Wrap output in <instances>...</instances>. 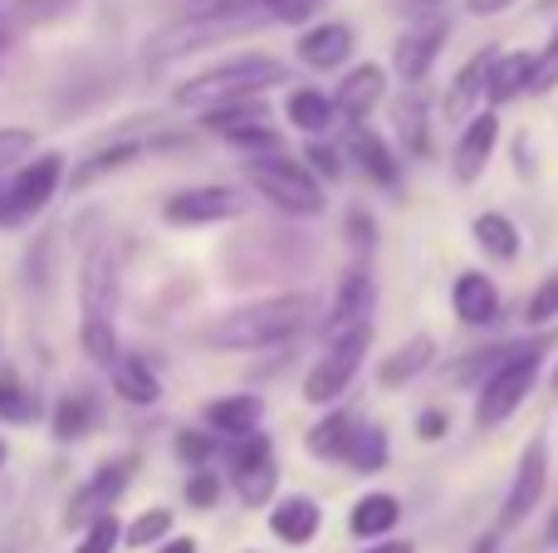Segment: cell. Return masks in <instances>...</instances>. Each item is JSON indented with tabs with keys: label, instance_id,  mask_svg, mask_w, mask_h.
I'll use <instances>...</instances> for the list:
<instances>
[{
	"label": "cell",
	"instance_id": "cell-21",
	"mask_svg": "<svg viewBox=\"0 0 558 553\" xmlns=\"http://www.w3.org/2000/svg\"><path fill=\"white\" fill-rule=\"evenodd\" d=\"M206 427L221 431V437H241V431H255L265 417V402L251 397V392H235V397H216L202 407Z\"/></svg>",
	"mask_w": 558,
	"mask_h": 553
},
{
	"label": "cell",
	"instance_id": "cell-42",
	"mask_svg": "<svg viewBox=\"0 0 558 553\" xmlns=\"http://www.w3.org/2000/svg\"><path fill=\"white\" fill-rule=\"evenodd\" d=\"M446 427H451V417H446L441 407H432V411H422V417H416V437H422V441H441Z\"/></svg>",
	"mask_w": 558,
	"mask_h": 553
},
{
	"label": "cell",
	"instance_id": "cell-9",
	"mask_svg": "<svg viewBox=\"0 0 558 553\" xmlns=\"http://www.w3.org/2000/svg\"><path fill=\"white\" fill-rule=\"evenodd\" d=\"M133 470H137L133 451H128V456L104 460V466H98L94 476L74 490V500H69V509H64V525L69 529H84V525H94L98 515H113V505L123 500V490L133 486Z\"/></svg>",
	"mask_w": 558,
	"mask_h": 553
},
{
	"label": "cell",
	"instance_id": "cell-41",
	"mask_svg": "<svg viewBox=\"0 0 558 553\" xmlns=\"http://www.w3.org/2000/svg\"><path fill=\"white\" fill-rule=\"evenodd\" d=\"M304 157L314 162V172H318V176H328V182H338V176H343V162H338V147H328V143H318V137H308Z\"/></svg>",
	"mask_w": 558,
	"mask_h": 553
},
{
	"label": "cell",
	"instance_id": "cell-47",
	"mask_svg": "<svg viewBox=\"0 0 558 553\" xmlns=\"http://www.w3.org/2000/svg\"><path fill=\"white\" fill-rule=\"evenodd\" d=\"M549 544H558V515L549 519Z\"/></svg>",
	"mask_w": 558,
	"mask_h": 553
},
{
	"label": "cell",
	"instance_id": "cell-49",
	"mask_svg": "<svg viewBox=\"0 0 558 553\" xmlns=\"http://www.w3.org/2000/svg\"><path fill=\"white\" fill-rule=\"evenodd\" d=\"M554 392H558V368H554Z\"/></svg>",
	"mask_w": 558,
	"mask_h": 553
},
{
	"label": "cell",
	"instance_id": "cell-4",
	"mask_svg": "<svg viewBox=\"0 0 558 553\" xmlns=\"http://www.w3.org/2000/svg\"><path fill=\"white\" fill-rule=\"evenodd\" d=\"M289 64H279L270 54H241L226 59V64L196 74L192 84L177 88V103L182 108H216V103H235V98H255L265 94L270 84H284Z\"/></svg>",
	"mask_w": 558,
	"mask_h": 553
},
{
	"label": "cell",
	"instance_id": "cell-43",
	"mask_svg": "<svg viewBox=\"0 0 558 553\" xmlns=\"http://www.w3.org/2000/svg\"><path fill=\"white\" fill-rule=\"evenodd\" d=\"M363 553H416L412 539H377V544H367Z\"/></svg>",
	"mask_w": 558,
	"mask_h": 553
},
{
	"label": "cell",
	"instance_id": "cell-40",
	"mask_svg": "<svg viewBox=\"0 0 558 553\" xmlns=\"http://www.w3.org/2000/svg\"><path fill=\"white\" fill-rule=\"evenodd\" d=\"M186 500H192L196 509H211L216 500H221V476H211V470L196 466L192 480H186Z\"/></svg>",
	"mask_w": 558,
	"mask_h": 553
},
{
	"label": "cell",
	"instance_id": "cell-18",
	"mask_svg": "<svg viewBox=\"0 0 558 553\" xmlns=\"http://www.w3.org/2000/svg\"><path fill=\"white\" fill-rule=\"evenodd\" d=\"M451 304H456V319L481 329V323H490L495 314H500V290H495L481 270H465V274H456V284H451Z\"/></svg>",
	"mask_w": 558,
	"mask_h": 553
},
{
	"label": "cell",
	"instance_id": "cell-12",
	"mask_svg": "<svg viewBox=\"0 0 558 553\" xmlns=\"http://www.w3.org/2000/svg\"><path fill=\"white\" fill-rule=\"evenodd\" d=\"M373 304H377V290L363 270H348L338 280V294H333V309H328V323H324V339H348L357 329H373Z\"/></svg>",
	"mask_w": 558,
	"mask_h": 553
},
{
	"label": "cell",
	"instance_id": "cell-14",
	"mask_svg": "<svg viewBox=\"0 0 558 553\" xmlns=\"http://www.w3.org/2000/svg\"><path fill=\"white\" fill-rule=\"evenodd\" d=\"M383 88H387V69H383V64H357L353 74L338 84L333 108H338L343 118H353V123H363V118L373 113L377 103H383Z\"/></svg>",
	"mask_w": 558,
	"mask_h": 553
},
{
	"label": "cell",
	"instance_id": "cell-29",
	"mask_svg": "<svg viewBox=\"0 0 558 553\" xmlns=\"http://www.w3.org/2000/svg\"><path fill=\"white\" fill-rule=\"evenodd\" d=\"M353 427L357 421L348 417V411H328L324 421H314V427H308V456H318V460H343V451H348V437H353Z\"/></svg>",
	"mask_w": 558,
	"mask_h": 553
},
{
	"label": "cell",
	"instance_id": "cell-50",
	"mask_svg": "<svg viewBox=\"0 0 558 553\" xmlns=\"http://www.w3.org/2000/svg\"><path fill=\"white\" fill-rule=\"evenodd\" d=\"M422 5H436V0H422Z\"/></svg>",
	"mask_w": 558,
	"mask_h": 553
},
{
	"label": "cell",
	"instance_id": "cell-20",
	"mask_svg": "<svg viewBox=\"0 0 558 553\" xmlns=\"http://www.w3.org/2000/svg\"><path fill=\"white\" fill-rule=\"evenodd\" d=\"M490 64H495V49H481V54H471L461 64V74L451 78V88H446L441 98V113L446 118H465L475 103L485 98V78H490Z\"/></svg>",
	"mask_w": 558,
	"mask_h": 553
},
{
	"label": "cell",
	"instance_id": "cell-48",
	"mask_svg": "<svg viewBox=\"0 0 558 553\" xmlns=\"http://www.w3.org/2000/svg\"><path fill=\"white\" fill-rule=\"evenodd\" d=\"M0 466H5V441H0Z\"/></svg>",
	"mask_w": 558,
	"mask_h": 553
},
{
	"label": "cell",
	"instance_id": "cell-26",
	"mask_svg": "<svg viewBox=\"0 0 558 553\" xmlns=\"http://www.w3.org/2000/svg\"><path fill=\"white\" fill-rule=\"evenodd\" d=\"M98 427V402L88 397V392H69V397H59L54 407V421H49V431H54V441H84L88 431Z\"/></svg>",
	"mask_w": 558,
	"mask_h": 553
},
{
	"label": "cell",
	"instance_id": "cell-38",
	"mask_svg": "<svg viewBox=\"0 0 558 553\" xmlns=\"http://www.w3.org/2000/svg\"><path fill=\"white\" fill-rule=\"evenodd\" d=\"M558 84V29L549 39V49L544 54H534V74H530V94H549Z\"/></svg>",
	"mask_w": 558,
	"mask_h": 553
},
{
	"label": "cell",
	"instance_id": "cell-15",
	"mask_svg": "<svg viewBox=\"0 0 558 553\" xmlns=\"http://www.w3.org/2000/svg\"><path fill=\"white\" fill-rule=\"evenodd\" d=\"M432 358H436V339L432 333H412V339L397 343V348L377 362V382H383V388H407L412 378H422V372L432 368Z\"/></svg>",
	"mask_w": 558,
	"mask_h": 553
},
{
	"label": "cell",
	"instance_id": "cell-2",
	"mask_svg": "<svg viewBox=\"0 0 558 553\" xmlns=\"http://www.w3.org/2000/svg\"><path fill=\"white\" fill-rule=\"evenodd\" d=\"M78 309H84V323H78V343L84 353L98 362V368H113L118 362V265L113 250L98 245L88 250L84 274H78Z\"/></svg>",
	"mask_w": 558,
	"mask_h": 553
},
{
	"label": "cell",
	"instance_id": "cell-1",
	"mask_svg": "<svg viewBox=\"0 0 558 553\" xmlns=\"http://www.w3.org/2000/svg\"><path fill=\"white\" fill-rule=\"evenodd\" d=\"M304 319H308L304 294H279V299H260V304L221 314V319H211L196 339L221 353H255V348H275V343L294 339V333L304 329Z\"/></svg>",
	"mask_w": 558,
	"mask_h": 553
},
{
	"label": "cell",
	"instance_id": "cell-23",
	"mask_svg": "<svg viewBox=\"0 0 558 553\" xmlns=\"http://www.w3.org/2000/svg\"><path fill=\"white\" fill-rule=\"evenodd\" d=\"M113 392L123 402H133V407H153L157 397H162V382H157V372L147 368L143 358H128V353H118L113 368Z\"/></svg>",
	"mask_w": 558,
	"mask_h": 553
},
{
	"label": "cell",
	"instance_id": "cell-39",
	"mask_svg": "<svg viewBox=\"0 0 558 553\" xmlns=\"http://www.w3.org/2000/svg\"><path fill=\"white\" fill-rule=\"evenodd\" d=\"M29 152H35V133H25V127H0V172H5L10 162H25Z\"/></svg>",
	"mask_w": 558,
	"mask_h": 553
},
{
	"label": "cell",
	"instance_id": "cell-19",
	"mask_svg": "<svg viewBox=\"0 0 558 553\" xmlns=\"http://www.w3.org/2000/svg\"><path fill=\"white\" fill-rule=\"evenodd\" d=\"M348 54H353V29L338 25V20H324V25L299 35V59L308 69H338Z\"/></svg>",
	"mask_w": 558,
	"mask_h": 553
},
{
	"label": "cell",
	"instance_id": "cell-17",
	"mask_svg": "<svg viewBox=\"0 0 558 553\" xmlns=\"http://www.w3.org/2000/svg\"><path fill=\"white\" fill-rule=\"evenodd\" d=\"M441 45H446V25H426V29H412V35H402V39H397V49H392L397 74H402L407 84H422V78L432 74Z\"/></svg>",
	"mask_w": 558,
	"mask_h": 553
},
{
	"label": "cell",
	"instance_id": "cell-11",
	"mask_svg": "<svg viewBox=\"0 0 558 553\" xmlns=\"http://www.w3.org/2000/svg\"><path fill=\"white\" fill-rule=\"evenodd\" d=\"M544 486H549V441H530L520 456V470H514L510 495H505V505H500V529L524 525V515L539 505Z\"/></svg>",
	"mask_w": 558,
	"mask_h": 553
},
{
	"label": "cell",
	"instance_id": "cell-10",
	"mask_svg": "<svg viewBox=\"0 0 558 553\" xmlns=\"http://www.w3.org/2000/svg\"><path fill=\"white\" fill-rule=\"evenodd\" d=\"M245 211V196L235 186H192V192H177L162 206L167 225H216V221H235Z\"/></svg>",
	"mask_w": 558,
	"mask_h": 553
},
{
	"label": "cell",
	"instance_id": "cell-44",
	"mask_svg": "<svg viewBox=\"0 0 558 553\" xmlns=\"http://www.w3.org/2000/svg\"><path fill=\"white\" fill-rule=\"evenodd\" d=\"M348 225H353V235H357L353 245H373V221H363V211L348 216Z\"/></svg>",
	"mask_w": 558,
	"mask_h": 553
},
{
	"label": "cell",
	"instance_id": "cell-45",
	"mask_svg": "<svg viewBox=\"0 0 558 553\" xmlns=\"http://www.w3.org/2000/svg\"><path fill=\"white\" fill-rule=\"evenodd\" d=\"M465 5H471L475 15H500V10H510L514 0H465Z\"/></svg>",
	"mask_w": 558,
	"mask_h": 553
},
{
	"label": "cell",
	"instance_id": "cell-33",
	"mask_svg": "<svg viewBox=\"0 0 558 553\" xmlns=\"http://www.w3.org/2000/svg\"><path fill=\"white\" fill-rule=\"evenodd\" d=\"M235 480V490H241V500L251 509H260V505H270V495H275V456H265V460H255V466H245L241 476H231Z\"/></svg>",
	"mask_w": 558,
	"mask_h": 553
},
{
	"label": "cell",
	"instance_id": "cell-6",
	"mask_svg": "<svg viewBox=\"0 0 558 553\" xmlns=\"http://www.w3.org/2000/svg\"><path fill=\"white\" fill-rule=\"evenodd\" d=\"M59 182H64V157L59 152H39L35 162H25L15 176H10L5 192H0V225L10 231V225L35 221V216L54 201Z\"/></svg>",
	"mask_w": 558,
	"mask_h": 553
},
{
	"label": "cell",
	"instance_id": "cell-28",
	"mask_svg": "<svg viewBox=\"0 0 558 553\" xmlns=\"http://www.w3.org/2000/svg\"><path fill=\"white\" fill-rule=\"evenodd\" d=\"M284 113H289V123H294L299 133L318 137L324 127H333L338 108H333V98L318 94V88H294V94H289V103H284Z\"/></svg>",
	"mask_w": 558,
	"mask_h": 553
},
{
	"label": "cell",
	"instance_id": "cell-7",
	"mask_svg": "<svg viewBox=\"0 0 558 553\" xmlns=\"http://www.w3.org/2000/svg\"><path fill=\"white\" fill-rule=\"evenodd\" d=\"M202 127L216 137H226L231 147H245V152H279V133L270 127V108L260 103V94L202 108Z\"/></svg>",
	"mask_w": 558,
	"mask_h": 553
},
{
	"label": "cell",
	"instance_id": "cell-32",
	"mask_svg": "<svg viewBox=\"0 0 558 553\" xmlns=\"http://www.w3.org/2000/svg\"><path fill=\"white\" fill-rule=\"evenodd\" d=\"M39 417V397L15 378V372H0V421L10 427H29Z\"/></svg>",
	"mask_w": 558,
	"mask_h": 553
},
{
	"label": "cell",
	"instance_id": "cell-13",
	"mask_svg": "<svg viewBox=\"0 0 558 553\" xmlns=\"http://www.w3.org/2000/svg\"><path fill=\"white\" fill-rule=\"evenodd\" d=\"M495 143H500V118L485 108V113H475L471 123H465V133H461V143H456V152H451V172H456V182H481V172H485V162H490V152H495Z\"/></svg>",
	"mask_w": 558,
	"mask_h": 553
},
{
	"label": "cell",
	"instance_id": "cell-31",
	"mask_svg": "<svg viewBox=\"0 0 558 553\" xmlns=\"http://www.w3.org/2000/svg\"><path fill=\"white\" fill-rule=\"evenodd\" d=\"M343 466L363 470V476L383 470L387 466V437L377 427H353V437H348V451H343Z\"/></svg>",
	"mask_w": 558,
	"mask_h": 553
},
{
	"label": "cell",
	"instance_id": "cell-30",
	"mask_svg": "<svg viewBox=\"0 0 558 553\" xmlns=\"http://www.w3.org/2000/svg\"><path fill=\"white\" fill-rule=\"evenodd\" d=\"M471 231H475V245H481L485 255H495V260H514V255H520V231H514L510 216L485 211V216H475Z\"/></svg>",
	"mask_w": 558,
	"mask_h": 553
},
{
	"label": "cell",
	"instance_id": "cell-3",
	"mask_svg": "<svg viewBox=\"0 0 558 553\" xmlns=\"http://www.w3.org/2000/svg\"><path fill=\"white\" fill-rule=\"evenodd\" d=\"M554 348V339H530L524 348H510L490 372H485L481 392H475V427H500L520 411V402L534 392L539 382V368H544V353Z\"/></svg>",
	"mask_w": 558,
	"mask_h": 553
},
{
	"label": "cell",
	"instance_id": "cell-27",
	"mask_svg": "<svg viewBox=\"0 0 558 553\" xmlns=\"http://www.w3.org/2000/svg\"><path fill=\"white\" fill-rule=\"evenodd\" d=\"M137 157H143V143H113V147H98L94 157H84V162L74 167L69 186H74V192H84V186L104 182L108 172H123V167H133Z\"/></svg>",
	"mask_w": 558,
	"mask_h": 553
},
{
	"label": "cell",
	"instance_id": "cell-22",
	"mask_svg": "<svg viewBox=\"0 0 558 553\" xmlns=\"http://www.w3.org/2000/svg\"><path fill=\"white\" fill-rule=\"evenodd\" d=\"M397 519H402V500L387 495V490H373V495H363L353 505V515H348V529H353L357 539H383L397 529Z\"/></svg>",
	"mask_w": 558,
	"mask_h": 553
},
{
	"label": "cell",
	"instance_id": "cell-8",
	"mask_svg": "<svg viewBox=\"0 0 558 553\" xmlns=\"http://www.w3.org/2000/svg\"><path fill=\"white\" fill-rule=\"evenodd\" d=\"M367 343H373V329H357V333H348V339L328 343V353L314 362V368H308V378H304V402L328 407V402L343 397L348 382H353V372L363 368Z\"/></svg>",
	"mask_w": 558,
	"mask_h": 553
},
{
	"label": "cell",
	"instance_id": "cell-37",
	"mask_svg": "<svg viewBox=\"0 0 558 553\" xmlns=\"http://www.w3.org/2000/svg\"><path fill=\"white\" fill-rule=\"evenodd\" d=\"M177 456L186 466H206L216 456V437H206V431H177Z\"/></svg>",
	"mask_w": 558,
	"mask_h": 553
},
{
	"label": "cell",
	"instance_id": "cell-46",
	"mask_svg": "<svg viewBox=\"0 0 558 553\" xmlns=\"http://www.w3.org/2000/svg\"><path fill=\"white\" fill-rule=\"evenodd\" d=\"M157 553H196V539H186V534H182V539H167V544L157 549Z\"/></svg>",
	"mask_w": 558,
	"mask_h": 553
},
{
	"label": "cell",
	"instance_id": "cell-25",
	"mask_svg": "<svg viewBox=\"0 0 558 553\" xmlns=\"http://www.w3.org/2000/svg\"><path fill=\"white\" fill-rule=\"evenodd\" d=\"M530 74H534V54H495L490 64V78H485V98L490 103H510V98H520L524 88H530Z\"/></svg>",
	"mask_w": 558,
	"mask_h": 553
},
{
	"label": "cell",
	"instance_id": "cell-24",
	"mask_svg": "<svg viewBox=\"0 0 558 553\" xmlns=\"http://www.w3.org/2000/svg\"><path fill=\"white\" fill-rule=\"evenodd\" d=\"M348 152L357 157V167H363L367 182H377V186H397L402 167H397V157L387 152V143H383L377 133H367V127H353V137H348Z\"/></svg>",
	"mask_w": 558,
	"mask_h": 553
},
{
	"label": "cell",
	"instance_id": "cell-36",
	"mask_svg": "<svg viewBox=\"0 0 558 553\" xmlns=\"http://www.w3.org/2000/svg\"><path fill=\"white\" fill-rule=\"evenodd\" d=\"M123 544V525H118V515H98L94 525H84V539H78L74 553H113Z\"/></svg>",
	"mask_w": 558,
	"mask_h": 553
},
{
	"label": "cell",
	"instance_id": "cell-35",
	"mask_svg": "<svg viewBox=\"0 0 558 553\" xmlns=\"http://www.w3.org/2000/svg\"><path fill=\"white\" fill-rule=\"evenodd\" d=\"M554 319H558V270L544 274L539 290L524 304V323H534V329H544V323H554Z\"/></svg>",
	"mask_w": 558,
	"mask_h": 553
},
{
	"label": "cell",
	"instance_id": "cell-5",
	"mask_svg": "<svg viewBox=\"0 0 558 553\" xmlns=\"http://www.w3.org/2000/svg\"><path fill=\"white\" fill-rule=\"evenodd\" d=\"M245 176H251L255 192H260L265 201H275L279 211H289V216H318V211H324V186H318V176L308 172L299 157L251 152Z\"/></svg>",
	"mask_w": 558,
	"mask_h": 553
},
{
	"label": "cell",
	"instance_id": "cell-16",
	"mask_svg": "<svg viewBox=\"0 0 558 553\" xmlns=\"http://www.w3.org/2000/svg\"><path fill=\"white\" fill-rule=\"evenodd\" d=\"M318 525H324V515H318V505L308 495H289V500H279V505L270 509V534L279 539V544H289V549L314 544Z\"/></svg>",
	"mask_w": 558,
	"mask_h": 553
},
{
	"label": "cell",
	"instance_id": "cell-34",
	"mask_svg": "<svg viewBox=\"0 0 558 553\" xmlns=\"http://www.w3.org/2000/svg\"><path fill=\"white\" fill-rule=\"evenodd\" d=\"M172 534V509H147V515H137L133 525L123 529V544L128 549H153V544H162V539Z\"/></svg>",
	"mask_w": 558,
	"mask_h": 553
}]
</instances>
